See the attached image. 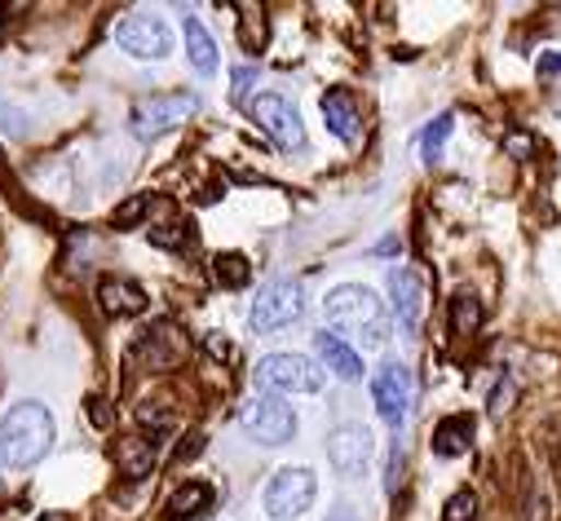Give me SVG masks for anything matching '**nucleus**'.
<instances>
[{"instance_id": "27", "label": "nucleus", "mask_w": 561, "mask_h": 521, "mask_svg": "<svg viewBox=\"0 0 561 521\" xmlns=\"http://www.w3.org/2000/svg\"><path fill=\"white\" fill-rule=\"evenodd\" d=\"M252 80H256V71H252V67H239V71H234V97H243V93L252 89Z\"/></svg>"}, {"instance_id": "11", "label": "nucleus", "mask_w": 561, "mask_h": 521, "mask_svg": "<svg viewBox=\"0 0 561 521\" xmlns=\"http://www.w3.org/2000/svg\"><path fill=\"white\" fill-rule=\"evenodd\" d=\"M371 451H376V442H371V433L363 425H341L328 438V460H332V468L341 477H363V468L371 464Z\"/></svg>"}, {"instance_id": "15", "label": "nucleus", "mask_w": 561, "mask_h": 521, "mask_svg": "<svg viewBox=\"0 0 561 521\" xmlns=\"http://www.w3.org/2000/svg\"><path fill=\"white\" fill-rule=\"evenodd\" d=\"M323 124L332 128L341 142H354V138H358V102H354L350 89L323 93Z\"/></svg>"}, {"instance_id": "3", "label": "nucleus", "mask_w": 561, "mask_h": 521, "mask_svg": "<svg viewBox=\"0 0 561 521\" xmlns=\"http://www.w3.org/2000/svg\"><path fill=\"white\" fill-rule=\"evenodd\" d=\"M301 314H306L301 283H293V279H274L270 288L256 292V301H252V310H248V323H252L256 336H270V332H278V327L297 323Z\"/></svg>"}, {"instance_id": "29", "label": "nucleus", "mask_w": 561, "mask_h": 521, "mask_svg": "<svg viewBox=\"0 0 561 521\" xmlns=\"http://www.w3.org/2000/svg\"><path fill=\"white\" fill-rule=\"evenodd\" d=\"M208 354H213V358H230L234 349H230V345H226L221 336H208Z\"/></svg>"}, {"instance_id": "8", "label": "nucleus", "mask_w": 561, "mask_h": 521, "mask_svg": "<svg viewBox=\"0 0 561 521\" xmlns=\"http://www.w3.org/2000/svg\"><path fill=\"white\" fill-rule=\"evenodd\" d=\"M115 40H119L124 54L142 58V62H160V58H169V49H173V32H169V23H160V19H151V14H133V19H124V23L115 27Z\"/></svg>"}, {"instance_id": "21", "label": "nucleus", "mask_w": 561, "mask_h": 521, "mask_svg": "<svg viewBox=\"0 0 561 521\" xmlns=\"http://www.w3.org/2000/svg\"><path fill=\"white\" fill-rule=\"evenodd\" d=\"M451 327H456L460 336H469V332L482 327V301H478L473 292H460V297L451 301Z\"/></svg>"}, {"instance_id": "19", "label": "nucleus", "mask_w": 561, "mask_h": 521, "mask_svg": "<svg viewBox=\"0 0 561 521\" xmlns=\"http://www.w3.org/2000/svg\"><path fill=\"white\" fill-rule=\"evenodd\" d=\"M208 503H213V486H204V482H186V486L169 499V521H191V517H199Z\"/></svg>"}, {"instance_id": "2", "label": "nucleus", "mask_w": 561, "mask_h": 521, "mask_svg": "<svg viewBox=\"0 0 561 521\" xmlns=\"http://www.w3.org/2000/svg\"><path fill=\"white\" fill-rule=\"evenodd\" d=\"M323 314H328L332 327L354 332L367 349L389 345V314H385L380 297H376L371 288H363V283H341L336 292H328Z\"/></svg>"}, {"instance_id": "6", "label": "nucleus", "mask_w": 561, "mask_h": 521, "mask_svg": "<svg viewBox=\"0 0 561 521\" xmlns=\"http://www.w3.org/2000/svg\"><path fill=\"white\" fill-rule=\"evenodd\" d=\"M314 495H319V482L310 468H278L265 486V512L274 521H293L314 503Z\"/></svg>"}, {"instance_id": "24", "label": "nucleus", "mask_w": 561, "mask_h": 521, "mask_svg": "<svg viewBox=\"0 0 561 521\" xmlns=\"http://www.w3.org/2000/svg\"><path fill=\"white\" fill-rule=\"evenodd\" d=\"M147 208H151V199H147V195H133V199H124V204L115 208V225H119V230L137 225V221L147 217Z\"/></svg>"}, {"instance_id": "10", "label": "nucleus", "mask_w": 561, "mask_h": 521, "mask_svg": "<svg viewBox=\"0 0 561 521\" xmlns=\"http://www.w3.org/2000/svg\"><path fill=\"white\" fill-rule=\"evenodd\" d=\"M411 371L402 367V362H385L376 375H371V398H376V412H380V420L385 425H402L407 420V412H411Z\"/></svg>"}, {"instance_id": "17", "label": "nucleus", "mask_w": 561, "mask_h": 521, "mask_svg": "<svg viewBox=\"0 0 561 521\" xmlns=\"http://www.w3.org/2000/svg\"><path fill=\"white\" fill-rule=\"evenodd\" d=\"M182 36H186V58H191V67H195L199 76H213V71H217V45H213V36L204 32V23H199V19H182Z\"/></svg>"}, {"instance_id": "12", "label": "nucleus", "mask_w": 561, "mask_h": 521, "mask_svg": "<svg viewBox=\"0 0 561 521\" xmlns=\"http://www.w3.org/2000/svg\"><path fill=\"white\" fill-rule=\"evenodd\" d=\"M389 297H393V314L402 323V332H415L425 319V279L411 266H393L389 270Z\"/></svg>"}, {"instance_id": "7", "label": "nucleus", "mask_w": 561, "mask_h": 521, "mask_svg": "<svg viewBox=\"0 0 561 521\" xmlns=\"http://www.w3.org/2000/svg\"><path fill=\"white\" fill-rule=\"evenodd\" d=\"M252 119L265 128V134L274 138V147H284V151H301L306 147V128H301V115L288 97H278V93H261L252 102Z\"/></svg>"}, {"instance_id": "30", "label": "nucleus", "mask_w": 561, "mask_h": 521, "mask_svg": "<svg viewBox=\"0 0 561 521\" xmlns=\"http://www.w3.org/2000/svg\"><path fill=\"white\" fill-rule=\"evenodd\" d=\"M328 521H363V517H358L350 503H341V508H332V512H328Z\"/></svg>"}, {"instance_id": "1", "label": "nucleus", "mask_w": 561, "mask_h": 521, "mask_svg": "<svg viewBox=\"0 0 561 521\" xmlns=\"http://www.w3.org/2000/svg\"><path fill=\"white\" fill-rule=\"evenodd\" d=\"M54 447V416L41 403H14L0 420V464L32 468Z\"/></svg>"}, {"instance_id": "16", "label": "nucleus", "mask_w": 561, "mask_h": 521, "mask_svg": "<svg viewBox=\"0 0 561 521\" xmlns=\"http://www.w3.org/2000/svg\"><path fill=\"white\" fill-rule=\"evenodd\" d=\"M115 464L124 477H147L156 468V438H119L115 442Z\"/></svg>"}, {"instance_id": "9", "label": "nucleus", "mask_w": 561, "mask_h": 521, "mask_svg": "<svg viewBox=\"0 0 561 521\" xmlns=\"http://www.w3.org/2000/svg\"><path fill=\"white\" fill-rule=\"evenodd\" d=\"M195 111H199V97H191V93H160V97H151V102H142L133 111V134L137 138H160V134L178 128Z\"/></svg>"}, {"instance_id": "25", "label": "nucleus", "mask_w": 561, "mask_h": 521, "mask_svg": "<svg viewBox=\"0 0 561 521\" xmlns=\"http://www.w3.org/2000/svg\"><path fill=\"white\" fill-rule=\"evenodd\" d=\"M186 239V225H160V230H151V243H160V247H178Z\"/></svg>"}, {"instance_id": "14", "label": "nucleus", "mask_w": 561, "mask_h": 521, "mask_svg": "<svg viewBox=\"0 0 561 521\" xmlns=\"http://www.w3.org/2000/svg\"><path fill=\"white\" fill-rule=\"evenodd\" d=\"M98 301H102V310L115 314V319H128V314H142V310H147V292L137 288L133 279H115V275H106V279L98 283Z\"/></svg>"}, {"instance_id": "18", "label": "nucleus", "mask_w": 561, "mask_h": 521, "mask_svg": "<svg viewBox=\"0 0 561 521\" xmlns=\"http://www.w3.org/2000/svg\"><path fill=\"white\" fill-rule=\"evenodd\" d=\"M469 442H473V420H469V416H447V420L434 429V455H443V460L465 455Z\"/></svg>"}, {"instance_id": "4", "label": "nucleus", "mask_w": 561, "mask_h": 521, "mask_svg": "<svg viewBox=\"0 0 561 521\" xmlns=\"http://www.w3.org/2000/svg\"><path fill=\"white\" fill-rule=\"evenodd\" d=\"M256 384L278 389V394H319L323 371L306 354H265L256 362Z\"/></svg>"}, {"instance_id": "26", "label": "nucleus", "mask_w": 561, "mask_h": 521, "mask_svg": "<svg viewBox=\"0 0 561 521\" xmlns=\"http://www.w3.org/2000/svg\"><path fill=\"white\" fill-rule=\"evenodd\" d=\"M89 420H93L98 429H106V425H111V407H106V398H98V394L89 398Z\"/></svg>"}, {"instance_id": "5", "label": "nucleus", "mask_w": 561, "mask_h": 521, "mask_svg": "<svg viewBox=\"0 0 561 521\" xmlns=\"http://www.w3.org/2000/svg\"><path fill=\"white\" fill-rule=\"evenodd\" d=\"M239 429L261 447H284L297 438V412L278 398H256L239 412Z\"/></svg>"}, {"instance_id": "13", "label": "nucleus", "mask_w": 561, "mask_h": 521, "mask_svg": "<svg viewBox=\"0 0 561 521\" xmlns=\"http://www.w3.org/2000/svg\"><path fill=\"white\" fill-rule=\"evenodd\" d=\"M314 354H319V362L323 367H332V375H341V380H363V358H358V349H350L336 332H319L314 336Z\"/></svg>"}, {"instance_id": "22", "label": "nucleus", "mask_w": 561, "mask_h": 521, "mask_svg": "<svg viewBox=\"0 0 561 521\" xmlns=\"http://www.w3.org/2000/svg\"><path fill=\"white\" fill-rule=\"evenodd\" d=\"M451 124H456L451 115H438V119H434V124L425 128V134H420V155H425L430 164H434V160L443 155V142L451 138Z\"/></svg>"}, {"instance_id": "20", "label": "nucleus", "mask_w": 561, "mask_h": 521, "mask_svg": "<svg viewBox=\"0 0 561 521\" xmlns=\"http://www.w3.org/2000/svg\"><path fill=\"white\" fill-rule=\"evenodd\" d=\"M213 279L221 288H243L252 279V260L243 252H217L213 256Z\"/></svg>"}, {"instance_id": "23", "label": "nucleus", "mask_w": 561, "mask_h": 521, "mask_svg": "<svg viewBox=\"0 0 561 521\" xmlns=\"http://www.w3.org/2000/svg\"><path fill=\"white\" fill-rule=\"evenodd\" d=\"M473 517H478V499H473V490H456V495L447 499L443 521H473Z\"/></svg>"}, {"instance_id": "28", "label": "nucleus", "mask_w": 561, "mask_h": 521, "mask_svg": "<svg viewBox=\"0 0 561 521\" xmlns=\"http://www.w3.org/2000/svg\"><path fill=\"white\" fill-rule=\"evenodd\" d=\"M508 151H513L517 160H526V151H530V138H526V134H522V138L513 134V138H508Z\"/></svg>"}]
</instances>
